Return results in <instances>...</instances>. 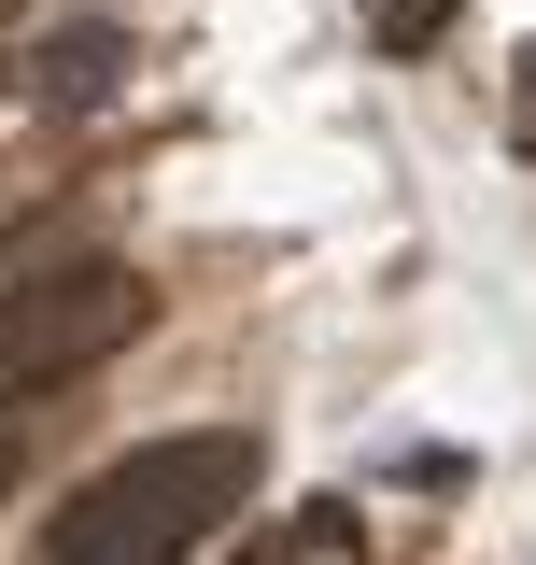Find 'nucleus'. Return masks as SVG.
I'll return each mask as SVG.
<instances>
[{
	"label": "nucleus",
	"mask_w": 536,
	"mask_h": 565,
	"mask_svg": "<svg viewBox=\"0 0 536 565\" xmlns=\"http://www.w3.org/2000/svg\"><path fill=\"white\" fill-rule=\"evenodd\" d=\"M255 565H268V552H255Z\"/></svg>",
	"instance_id": "nucleus-8"
},
{
	"label": "nucleus",
	"mask_w": 536,
	"mask_h": 565,
	"mask_svg": "<svg viewBox=\"0 0 536 565\" xmlns=\"http://www.w3.org/2000/svg\"><path fill=\"white\" fill-rule=\"evenodd\" d=\"M508 141L536 156V43H523V71H508Z\"/></svg>",
	"instance_id": "nucleus-6"
},
{
	"label": "nucleus",
	"mask_w": 536,
	"mask_h": 565,
	"mask_svg": "<svg viewBox=\"0 0 536 565\" xmlns=\"http://www.w3.org/2000/svg\"><path fill=\"white\" fill-rule=\"evenodd\" d=\"M353 14H367V43H382V57H424V43H438L467 0H353Z\"/></svg>",
	"instance_id": "nucleus-5"
},
{
	"label": "nucleus",
	"mask_w": 536,
	"mask_h": 565,
	"mask_svg": "<svg viewBox=\"0 0 536 565\" xmlns=\"http://www.w3.org/2000/svg\"><path fill=\"white\" fill-rule=\"evenodd\" d=\"M141 326H156V282H141L128 255H71V269L0 282V396H29V382H71V367L128 353Z\"/></svg>",
	"instance_id": "nucleus-2"
},
{
	"label": "nucleus",
	"mask_w": 536,
	"mask_h": 565,
	"mask_svg": "<svg viewBox=\"0 0 536 565\" xmlns=\"http://www.w3.org/2000/svg\"><path fill=\"white\" fill-rule=\"evenodd\" d=\"M255 438L240 424H199V438H141L128 467H99V481L71 494V523L43 537V565H184L226 523V509H255Z\"/></svg>",
	"instance_id": "nucleus-1"
},
{
	"label": "nucleus",
	"mask_w": 536,
	"mask_h": 565,
	"mask_svg": "<svg viewBox=\"0 0 536 565\" xmlns=\"http://www.w3.org/2000/svg\"><path fill=\"white\" fill-rule=\"evenodd\" d=\"M0 494H14V438H0Z\"/></svg>",
	"instance_id": "nucleus-7"
},
{
	"label": "nucleus",
	"mask_w": 536,
	"mask_h": 565,
	"mask_svg": "<svg viewBox=\"0 0 536 565\" xmlns=\"http://www.w3.org/2000/svg\"><path fill=\"white\" fill-rule=\"evenodd\" d=\"M268 565H367V523H353V509H297V523L268 537Z\"/></svg>",
	"instance_id": "nucleus-4"
},
{
	"label": "nucleus",
	"mask_w": 536,
	"mask_h": 565,
	"mask_svg": "<svg viewBox=\"0 0 536 565\" xmlns=\"http://www.w3.org/2000/svg\"><path fill=\"white\" fill-rule=\"evenodd\" d=\"M29 85H43L57 114H99V99L128 85V43H114V29H57V43H43V71H29Z\"/></svg>",
	"instance_id": "nucleus-3"
}]
</instances>
